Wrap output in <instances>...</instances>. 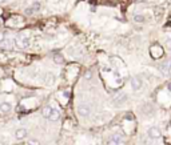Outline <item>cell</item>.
<instances>
[{"mask_svg":"<svg viewBox=\"0 0 171 145\" xmlns=\"http://www.w3.org/2000/svg\"><path fill=\"white\" fill-rule=\"evenodd\" d=\"M13 44L17 49H27L31 45V37L27 34H20L13 39Z\"/></svg>","mask_w":171,"mask_h":145,"instance_id":"6da1fadb","label":"cell"},{"mask_svg":"<svg viewBox=\"0 0 171 145\" xmlns=\"http://www.w3.org/2000/svg\"><path fill=\"white\" fill-rule=\"evenodd\" d=\"M42 115L43 117H46L47 120H51V121H56L60 117V112L52 107H44L42 111Z\"/></svg>","mask_w":171,"mask_h":145,"instance_id":"7a4b0ae2","label":"cell"},{"mask_svg":"<svg viewBox=\"0 0 171 145\" xmlns=\"http://www.w3.org/2000/svg\"><path fill=\"white\" fill-rule=\"evenodd\" d=\"M123 143H125V137H123V135L119 133V132H116L107 140L106 145H122Z\"/></svg>","mask_w":171,"mask_h":145,"instance_id":"3957f363","label":"cell"},{"mask_svg":"<svg viewBox=\"0 0 171 145\" xmlns=\"http://www.w3.org/2000/svg\"><path fill=\"white\" fill-rule=\"evenodd\" d=\"M78 112L82 117H88L91 115V112H92V108H91L90 104H80L78 107Z\"/></svg>","mask_w":171,"mask_h":145,"instance_id":"277c9868","label":"cell"},{"mask_svg":"<svg viewBox=\"0 0 171 145\" xmlns=\"http://www.w3.org/2000/svg\"><path fill=\"white\" fill-rule=\"evenodd\" d=\"M159 71H161L162 75L165 76H169L171 73V60H166L159 65Z\"/></svg>","mask_w":171,"mask_h":145,"instance_id":"5b68a950","label":"cell"},{"mask_svg":"<svg viewBox=\"0 0 171 145\" xmlns=\"http://www.w3.org/2000/svg\"><path fill=\"white\" fill-rule=\"evenodd\" d=\"M147 135H148V137H150V139L156 140V139H161L162 132H161V129H159L158 126H151V128L147 130Z\"/></svg>","mask_w":171,"mask_h":145,"instance_id":"8992f818","label":"cell"},{"mask_svg":"<svg viewBox=\"0 0 171 145\" xmlns=\"http://www.w3.org/2000/svg\"><path fill=\"white\" fill-rule=\"evenodd\" d=\"M39 9H40V3H39V2H35V3H32L30 7H27L24 12L27 13V15H32V13H36V12H38Z\"/></svg>","mask_w":171,"mask_h":145,"instance_id":"52a82bcc","label":"cell"},{"mask_svg":"<svg viewBox=\"0 0 171 145\" xmlns=\"http://www.w3.org/2000/svg\"><path fill=\"white\" fill-rule=\"evenodd\" d=\"M126 101H127V95H126V93H119L118 96H115L114 104L118 105V107H121V105H123Z\"/></svg>","mask_w":171,"mask_h":145,"instance_id":"ba28073f","label":"cell"},{"mask_svg":"<svg viewBox=\"0 0 171 145\" xmlns=\"http://www.w3.org/2000/svg\"><path fill=\"white\" fill-rule=\"evenodd\" d=\"M27 135H28L27 128H19V129L15 130V137H16L17 140H23V139H25V137H27Z\"/></svg>","mask_w":171,"mask_h":145,"instance_id":"9c48e42d","label":"cell"},{"mask_svg":"<svg viewBox=\"0 0 171 145\" xmlns=\"http://www.w3.org/2000/svg\"><path fill=\"white\" fill-rule=\"evenodd\" d=\"M12 111V104L8 103V101H3L0 103V112L2 113H9Z\"/></svg>","mask_w":171,"mask_h":145,"instance_id":"30bf717a","label":"cell"},{"mask_svg":"<svg viewBox=\"0 0 171 145\" xmlns=\"http://www.w3.org/2000/svg\"><path fill=\"white\" fill-rule=\"evenodd\" d=\"M142 80H140V77H132L131 79V87H132V89L134 90H139L142 88Z\"/></svg>","mask_w":171,"mask_h":145,"instance_id":"8fae6325","label":"cell"},{"mask_svg":"<svg viewBox=\"0 0 171 145\" xmlns=\"http://www.w3.org/2000/svg\"><path fill=\"white\" fill-rule=\"evenodd\" d=\"M3 47L4 48H12V47H15V44H13V39H8V37H6V40L2 43Z\"/></svg>","mask_w":171,"mask_h":145,"instance_id":"7c38bea8","label":"cell"},{"mask_svg":"<svg viewBox=\"0 0 171 145\" xmlns=\"http://www.w3.org/2000/svg\"><path fill=\"white\" fill-rule=\"evenodd\" d=\"M28 145H40V143H39V140H36V139H31L30 141H28Z\"/></svg>","mask_w":171,"mask_h":145,"instance_id":"4fadbf2b","label":"cell"},{"mask_svg":"<svg viewBox=\"0 0 171 145\" xmlns=\"http://www.w3.org/2000/svg\"><path fill=\"white\" fill-rule=\"evenodd\" d=\"M134 20H135V21H140V23H142V21H144V17L142 15H135V16H134Z\"/></svg>","mask_w":171,"mask_h":145,"instance_id":"5bb4252c","label":"cell"},{"mask_svg":"<svg viewBox=\"0 0 171 145\" xmlns=\"http://www.w3.org/2000/svg\"><path fill=\"white\" fill-rule=\"evenodd\" d=\"M6 40V35L4 34H2V32H0V44H2L3 41Z\"/></svg>","mask_w":171,"mask_h":145,"instance_id":"9a60e30c","label":"cell"},{"mask_svg":"<svg viewBox=\"0 0 171 145\" xmlns=\"http://www.w3.org/2000/svg\"><path fill=\"white\" fill-rule=\"evenodd\" d=\"M55 60L59 61V63H60V61H63V59H61V57H55Z\"/></svg>","mask_w":171,"mask_h":145,"instance_id":"2e32d148","label":"cell"},{"mask_svg":"<svg viewBox=\"0 0 171 145\" xmlns=\"http://www.w3.org/2000/svg\"><path fill=\"white\" fill-rule=\"evenodd\" d=\"M167 89H169V90H171V84H169V85H167Z\"/></svg>","mask_w":171,"mask_h":145,"instance_id":"e0dca14e","label":"cell"},{"mask_svg":"<svg viewBox=\"0 0 171 145\" xmlns=\"http://www.w3.org/2000/svg\"><path fill=\"white\" fill-rule=\"evenodd\" d=\"M2 3H6V0H0V4H2Z\"/></svg>","mask_w":171,"mask_h":145,"instance_id":"ac0fdd59","label":"cell"}]
</instances>
